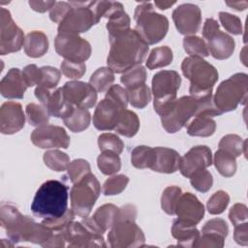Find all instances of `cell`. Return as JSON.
<instances>
[{"instance_id": "cell-1", "label": "cell", "mask_w": 248, "mask_h": 248, "mask_svg": "<svg viewBox=\"0 0 248 248\" xmlns=\"http://www.w3.org/2000/svg\"><path fill=\"white\" fill-rule=\"evenodd\" d=\"M110 48L107 58L108 67L113 73H125L129 69L140 65L148 52L146 45L135 29L108 37Z\"/></svg>"}, {"instance_id": "cell-2", "label": "cell", "mask_w": 248, "mask_h": 248, "mask_svg": "<svg viewBox=\"0 0 248 248\" xmlns=\"http://www.w3.org/2000/svg\"><path fill=\"white\" fill-rule=\"evenodd\" d=\"M213 103V95L204 97L182 96L177 99L170 112L161 116L163 128L170 134H173L186 126L192 117L206 115L209 117L220 115Z\"/></svg>"}, {"instance_id": "cell-3", "label": "cell", "mask_w": 248, "mask_h": 248, "mask_svg": "<svg viewBox=\"0 0 248 248\" xmlns=\"http://www.w3.org/2000/svg\"><path fill=\"white\" fill-rule=\"evenodd\" d=\"M68 187L59 180H46L37 190L31 210L43 219L57 218L68 210Z\"/></svg>"}, {"instance_id": "cell-4", "label": "cell", "mask_w": 248, "mask_h": 248, "mask_svg": "<svg viewBox=\"0 0 248 248\" xmlns=\"http://www.w3.org/2000/svg\"><path fill=\"white\" fill-rule=\"evenodd\" d=\"M182 74L190 80L189 92L194 97H204L212 94V88L218 80L216 68L202 57L189 56L181 64Z\"/></svg>"}, {"instance_id": "cell-5", "label": "cell", "mask_w": 248, "mask_h": 248, "mask_svg": "<svg viewBox=\"0 0 248 248\" xmlns=\"http://www.w3.org/2000/svg\"><path fill=\"white\" fill-rule=\"evenodd\" d=\"M135 31L146 45H155L162 41L169 30L168 18L154 11V4L140 3L135 10Z\"/></svg>"}, {"instance_id": "cell-6", "label": "cell", "mask_w": 248, "mask_h": 248, "mask_svg": "<svg viewBox=\"0 0 248 248\" xmlns=\"http://www.w3.org/2000/svg\"><path fill=\"white\" fill-rule=\"evenodd\" d=\"M247 97L248 76L244 73H236L219 84L213 96V103L222 114L234 110L239 104L245 105Z\"/></svg>"}, {"instance_id": "cell-7", "label": "cell", "mask_w": 248, "mask_h": 248, "mask_svg": "<svg viewBox=\"0 0 248 248\" xmlns=\"http://www.w3.org/2000/svg\"><path fill=\"white\" fill-rule=\"evenodd\" d=\"M181 84V78L175 71H160L153 76L152 93L153 107L160 116L170 112L177 98L176 93Z\"/></svg>"}, {"instance_id": "cell-8", "label": "cell", "mask_w": 248, "mask_h": 248, "mask_svg": "<svg viewBox=\"0 0 248 248\" xmlns=\"http://www.w3.org/2000/svg\"><path fill=\"white\" fill-rule=\"evenodd\" d=\"M100 192V183L91 172L75 183L70 192L71 208L74 213L82 218L88 217Z\"/></svg>"}, {"instance_id": "cell-9", "label": "cell", "mask_w": 248, "mask_h": 248, "mask_svg": "<svg viewBox=\"0 0 248 248\" xmlns=\"http://www.w3.org/2000/svg\"><path fill=\"white\" fill-rule=\"evenodd\" d=\"M73 9L59 23L58 33L79 34L88 31L99 21L91 7V2H70Z\"/></svg>"}, {"instance_id": "cell-10", "label": "cell", "mask_w": 248, "mask_h": 248, "mask_svg": "<svg viewBox=\"0 0 248 248\" xmlns=\"http://www.w3.org/2000/svg\"><path fill=\"white\" fill-rule=\"evenodd\" d=\"M108 241L112 248L143 247L145 236L135 221L119 220L109 229Z\"/></svg>"}, {"instance_id": "cell-11", "label": "cell", "mask_w": 248, "mask_h": 248, "mask_svg": "<svg viewBox=\"0 0 248 248\" xmlns=\"http://www.w3.org/2000/svg\"><path fill=\"white\" fill-rule=\"evenodd\" d=\"M202 37L207 41L209 53L218 60H225L232 56L235 43L232 37L219 28V23L214 18H207L202 27Z\"/></svg>"}, {"instance_id": "cell-12", "label": "cell", "mask_w": 248, "mask_h": 248, "mask_svg": "<svg viewBox=\"0 0 248 248\" xmlns=\"http://www.w3.org/2000/svg\"><path fill=\"white\" fill-rule=\"evenodd\" d=\"M54 47L65 60L74 62L84 63L92 52L89 42L78 34L58 33L54 41Z\"/></svg>"}, {"instance_id": "cell-13", "label": "cell", "mask_w": 248, "mask_h": 248, "mask_svg": "<svg viewBox=\"0 0 248 248\" xmlns=\"http://www.w3.org/2000/svg\"><path fill=\"white\" fill-rule=\"evenodd\" d=\"M24 34L15 23L11 13L5 8L0 9V54L6 55L19 51L24 45Z\"/></svg>"}, {"instance_id": "cell-14", "label": "cell", "mask_w": 248, "mask_h": 248, "mask_svg": "<svg viewBox=\"0 0 248 248\" xmlns=\"http://www.w3.org/2000/svg\"><path fill=\"white\" fill-rule=\"evenodd\" d=\"M34 145L43 149L68 148L70 137L64 128L55 125L37 127L30 136Z\"/></svg>"}, {"instance_id": "cell-15", "label": "cell", "mask_w": 248, "mask_h": 248, "mask_svg": "<svg viewBox=\"0 0 248 248\" xmlns=\"http://www.w3.org/2000/svg\"><path fill=\"white\" fill-rule=\"evenodd\" d=\"M172 20L180 34L194 36L201 27L202 11L195 4L185 3L174 9Z\"/></svg>"}, {"instance_id": "cell-16", "label": "cell", "mask_w": 248, "mask_h": 248, "mask_svg": "<svg viewBox=\"0 0 248 248\" xmlns=\"http://www.w3.org/2000/svg\"><path fill=\"white\" fill-rule=\"evenodd\" d=\"M68 247H107L102 233L85 227L81 222H72L64 231Z\"/></svg>"}, {"instance_id": "cell-17", "label": "cell", "mask_w": 248, "mask_h": 248, "mask_svg": "<svg viewBox=\"0 0 248 248\" xmlns=\"http://www.w3.org/2000/svg\"><path fill=\"white\" fill-rule=\"evenodd\" d=\"M65 99L71 105L81 108H90L97 102V91L89 84L79 80H70L63 87Z\"/></svg>"}, {"instance_id": "cell-18", "label": "cell", "mask_w": 248, "mask_h": 248, "mask_svg": "<svg viewBox=\"0 0 248 248\" xmlns=\"http://www.w3.org/2000/svg\"><path fill=\"white\" fill-rule=\"evenodd\" d=\"M212 164V154L206 145H197L192 147L180 159L179 170L181 174L190 178L195 172L204 170Z\"/></svg>"}, {"instance_id": "cell-19", "label": "cell", "mask_w": 248, "mask_h": 248, "mask_svg": "<svg viewBox=\"0 0 248 248\" xmlns=\"http://www.w3.org/2000/svg\"><path fill=\"white\" fill-rule=\"evenodd\" d=\"M124 108L122 106L105 97L96 107L93 114V125L100 131L114 130L117 119Z\"/></svg>"}, {"instance_id": "cell-20", "label": "cell", "mask_w": 248, "mask_h": 248, "mask_svg": "<svg viewBox=\"0 0 248 248\" xmlns=\"http://www.w3.org/2000/svg\"><path fill=\"white\" fill-rule=\"evenodd\" d=\"M174 214L177 219L196 226L203 218L204 206L194 194L182 193L176 202Z\"/></svg>"}, {"instance_id": "cell-21", "label": "cell", "mask_w": 248, "mask_h": 248, "mask_svg": "<svg viewBox=\"0 0 248 248\" xmlns=\"http://www.w3.org/2000/svg\"><path fill=\"white\" fill-rule=\"evenodd\" d=\"M25 114L22 107L16 102H5L0 108V132L13 135L24 127Z\"/></svg>"}, {"instance_id": "cell-22", "label": "cell", "mask_w": 248, "mask_h": 248, "mask_svg": "<svg viewBox=\"0 0 248 248\" xmlns=\"http://www.w3.org/2000/svg\"><path fill=\"white\" fill-rule=\"evenodd\" d=\"M118 207L112 203H106L98 207L91 218L85 217L81 223L93 232L104 234L116 221Z\"/></svg>"}, {"instance_id": "cell-23", "label": "cell", "mask_w": 248, "mask_h": 248, "mask_svg": "<svg viewBox=\"0 0 248 248\" xmlns=\"http://www.w3.org/2000/svg\"><path fill=\"white\" fill-rule=\"evenodd\" d=\"M27 87L22 71L18 68H12L0 82V93L7 99H22Z\"/></svg>"}, {"instance_id": "cell-24", "label": "cell", "mask_w": 248, "mask_h": 248, "mask_svg": "<svg viewBox=\"0 0 248 248\" xmlns=\"http://www.w3.org/2000/svg\"><path fill=\"white\" fill-rule=\"evenodd\" d=\"M155 159L151 170L161 173H173L179 169L180 155L177 151L168 147H154Z\"/></svg>"}, {"instance_id": "cell-25", "label": "cell", "mask_w": 248, "mask_h": 248, "mask_svg": "<svg viewBox=\"0 0 248 248\" xmlns=\"http://www.w3.org/2000/svg\"><path fill=\"white\" fill-rule=\"evenodd\" d=\"M171 234L177 240L178 246L182 247H193L200 236V232L195 225L179 219L174 220L171 226Z\"/></svg>"}, {"instance_id": "cell-26", "label": "cell", "mask_w": 248, "mask_h": 248, "mask_svg": "<svg viewBox=\"0 0 248 248\" xmlns=\"http://www.w3.org/2000/svg\"><path fill=\"white\" fill-rule=\"evenodd\" d=\"M23 47L27 56L42 57L48 50V39L42 31H32L26 35Z\"/></svg>"}, {"instance_id": "cell-27", "label": "cell", "mask_w": 248, "mask_h": 248, "mask_svg": "<svg viewBox=\"0 0 248 248\" xmlns=\"http://www.w3.org/2000/svg\"><path fill=\"white\" fill-rule=\"evenodd\" d=\"M90 112L86 108H81L78 107H74L63 117L66 127L74 133H80L87 129L90 124Z\"/></svg>"}, {"instance_id": "cell-28", "label": "cell", "mask_w": 248, "mask_h": 248, "mask_svg": "<svg viewBox=\"0 0 248 248\" xmlns=\"http://www.w3.org/2000/svg\"><path fill=\"white\" fill-rule=\"evenodd\" d=\"M140 119L138 115L129 109H123L117 119L114 131L126 138L134 137L140 129Z\"/></svg>"}, {"instance_id": "cell-29", "label": "cell", "mask_w": 248, "mask_h": 248, "mask_svg": "<svg viewBox=\"0 0 248 248\" xmlns=\"http://www.w3.org/2000/svg\"><path fill=\"white\" fill-rule=\"evenodd\" d=\"M216 130V122L206 115L195 116L187 124V133L192 137H210Z\"/></svg>"}, {"instance_id": "cell-30", "label": "cell", "mask_w": 248, "mask_h": 248, "mask_svg": "<svg viewBox=\"0 0 248 248\" xmlns=\"http://www.w3.org/2000/svg\"><path fill=\"white\" fill-rule=\"evenodd\" d=\"M45 107L47 108L50 115L63 118L75 106L68 103L64 97L62 87H59L51 93Z\"/></svg>"}, {"instance_id": "cell-31", "label": "cell", "mask_w": 248, "mask_h": 248, "mask_svg": "<svg viewBox=\"0 0 248 248\" xmlns=\"http://www.w3.org/2000/svg\"><path fill=\"white\" fill-rule=\"evenodd\" d=\"M23 216L19 210L11 204H2L0 208L1 227L6 231L7 235L14 232L19 225Z\"/></svg>"}, {"instance_id": "cell-32", "label": "cell", "mask_w": 248, "mask_h": 248, "mask_svg": "<svg viewBox=\"0 0 248 248\" xmlns=\"http://www.w3.org/2000/svg\"><path fill=\"white\" fill-rule=\"evenodd\" d=\"M214 166L224 177H232L236 171L235 157L222 149H218L214 155Z\"/></svg>"}, {"instance_id": "cell-33", "label": "cell", "mask_w": 248, "mask_h": 248, "mask_svg": "<svg viewBox=\"0 0 248 248\" xmlns=\"http://www.w3.org/2000/svg\"><path fill=\"white\" fill-rule=\"evenodd\" d=\"M114 81V73L108 67L97 69L90 77L89 84L97 92H107Z\"/></svg>"}, {"instance_id": "cell-34", "label": "cell", "mask_w": 248, "mask_h": 248, "mask_svg": "<svg viewBox=\"0 0 248 248\" xmlns=\"http://www.w3.org/2000/svg\"><path fill=\"white\" fill-rule=\"evenodd\" d=\"M172 59L173 54L170 47H169L168 46H158L151 50L146 60V67L149 70L166 67L172 62Z\"/></svg>"}, {"instance_id": "cell-35", "label": "cell", "mask_w": 248, "mask_h": 248, "mask_svg": "<svg viewBox=\"0 0 248 248\" xmlns=\"http://www.w3.org/2000/svg\"><path fill=\"white\" fill-rule=\"evenodd\" d=\"M155 159L154 148L147 145H139L131 153V163L137 169L151 168Z\"/></svg>"}, {"instance_id": "cell-36", "label": "cell", "mask_w": 248, "mask_h": 248, "mask_svg": "<svg viewBox=\"0 0 248 248\" xmlns=\"http://www.w3.org/2000/svg\"><path fill=\"white\" fill-rule=\"evenodd\" d=\"M246 145L247 140H242L241 137L234 134L226 135L219 141V149L232 154L235 158L241 154L246 156Z\"/></svg>"}, {"instance_id": "cell-37", "label": "cell", "mask_w": 248, "mask_h": 248, "mask_svg": "<svg viewBox=\"0 0 248 248\" xmlns=\"http://www.w3.org/2000/svg\"><path fill=\"white\" fill-rule=\"evenodd\" d=\"M97 166L105 175H111L121 169V160L118 154L112 151H102L97 158Z\"/></svg>"}, {"instance_id": "cell-38", "label": "cell", "mask_w": 248, "mask_h": 248, "mask_svg": "<svg viewBox=\"0 0 248 248\" xmlns=\"http://www.w3.org/2000/svg\"><path fill=\"white\" fill-rule=\"evenodd\" d=\"M43 160L45 165L54 171L66 170L71 163L70 157L58 149H49L46 151Z\"/></svg>"}, {"instance_id": "cell-39", "label": "cell", "mask_w": 248, "mask_h": 248, "mask_svg": "<svg viewBox=\"0 0 248 248\" xmlns=\"http://www.w3.org/2000/svg\"><path fill=\"white\" fill-rule=\"evenodd\" d=\"M107 23V30L108 37L120 34L130 29V17L123 9L114 12L108 18Z\"/></svg>"}, {"instance_id": "cell-40", "label": "cell", "mask_w": 248, "mask_h": 248, "mask_svg": "<svg viewBox=\"0 0 248 248\" xmlns=\"http://www.w3.org/2000/svg\"><path fill=\"white\" fill-rule=\"evenodd\" d=\"M25 113L27 121L30 125L35 127H41L44 125H47L49 121L50 113L47 108L41 105L30 103L25 108Z\"/></svg>"}, {"instance_id": "cell-41", "label": "cell", "mask_w": 248, "mask_h": 248, "mask_svg": "<svg viewBox=\"0 0 248 248\" xmlns=\"http://www.w3.org/2000/svg\"><path fill=\"white\" fill-rule=\"evenodd\" d=\"M126 90L128 94V101L134 108H143L151 101V91L146 83Z\"/></svg>"}, {"instance_id": "cell-42", "label": "cell", "mask_w": 248, "mask_h": 248, "mask_svg": "<svg viewBox=\"0 0 248 248\" xmlns=\"http://www.w3.org/2000/svg\"><path fill=\"white\" fill-rule=\"evenodd\" d=\"M183 47L190 56L202 58L209 55L206 42L198 36H186L183 39Z\"/></svg>"}, {"instance_id": "cell-43", "label": "cell", "mask_w": 248, "mask_h": 248, "mask_svg": "<svg viewBox=\"0 0 248 248\" xmlns=\"http://www.w3.org/2000/svg\"><path fill=\"white\" fill-rule=\"evenodd\" d=\"M147 73L145 68L141 65H138L123 73L120 78V81L126 89H129L145 83Z\"/></svg>"}, {"instance_id": "cell-44", "label": "cell", "mask_w": 248, "mask_h": 248, "mask_svg": "<svg viewBox=\"0 0 248 248\" xmlns=\"http://www.w3.org/2000/svg\"><path fill=\"white\" fill-rule=\"evenodd\" d=\"M182 191L178 186H169L167 187L161 196V207L169 215L174 214V208L176 202L181 196Z\"/></svg>"}, {"instance_id": "cell-45", "label": "cell", "mask_w": 248, "mask_h": 248, "mask_svg": "<svg viewBox=\"0 0 248 248\" xmlns=\"http://www.w3.org/2000/svg\"><path fill=\"white\" fill-rule=\"evenodd\" d=\"M98 146L100 151H112L119 155L124 149V142L115 134L104 133L98 137Z\"/></svg>"}, {"instance_id": "cell-46", "label": "cell", "mask_w": 248, "mask_h": 248, "mask_svg": "<svg viewBox=\"0 0 248 248\" xmlns=\"http://www.w3.org/2000/svg\"><path fill=\"white\" fill-rule=\"evenodd\" d=\"M129 183L128 176L117 174L108 178L102 187V193L105 196H114L122 193Z\"/></svg>"}, {"instance_id": "cell-47", "label": "cell", "mask_w": 248, "mask_h": 248, "mask_svg": "<svg viewBox=\"0 0 248 248\" xmlns=\"http://www.w3.org/2000/svg\"><path fill=\"white\" fill-rule=\"evenodd\" d=\"M90 170V165L84 159H76L72 161L67 169L68 177L73 184L78 182L84 176L89 174L91 172Z\"/></svg>"}, {"instance_id": "cell-48", "label": "cell", "mask_w": 248, "mask_h": 248, "mask_svg": "<svg viewBox=\"0 0 248 248\" xmlns=\"http://www.w3.org/2000/svg\"><path fill=\"white\" fill-rule=\"evenodd\" d=\"M230 202V196L227 192L219 190L215 192L207 201V210L212 215H218L225 211Z\"/></svg>"}, {"instance_id": "cell-49", "label": "cell", "mask_w": 248, "mask_h": 248, "mask_svg": "<svg viewBox=\"0 0 248 248\" xmlns=\"http://www.w3.org/2000/svg\"><path fill=\"white\" fill-rule=\"evenodd\" d=\"M190 183L194 189L199 192L206 193L209 191L213 184V177L211 172L206 169L198 170L190 177Z\"/></svg>"}, {"instance_id": "cell-50", "label": "cell", "mask_w": 248, "mask_h": 248, "mask_svg": "<svg viewBox=\"0 0 248 248\" xmlns=\"http://www.w3.org/2000/svg\"><path fill=\"white\" fill-rule=\"evenodd\" d=\"M75 213L71 209H68L65 214L60 217L52 218V219H43L42 224H44L46 228H48L52 232H64L67 227L74 221Z\"/></svg>"}, {"instance_id": "cell-51", "label": "cell", "mask_w": 248, "mask_h": 248, "mask_svg": "<svg viewBox=\"0 0 248 248\" xmlns=\"http://www.w3.org/2000/svg\"><path fill=\"white\" fill-rule=\"evenodd\" d=\"M61 78V72L51 66H44L41 68V81L40 86L53 90Z\"/></svg>"}, {"instance_id": "cell-52", "label": "cell", "mask_w": 248, "mask_h": 248, "mask_svg": "<svg viewBox=\"0 0 248 248\" xmlns=\"http://www.w3.org/2000/svg\"><path fill=\"white\" fill-rule=\"evenodd\" d=\"M60 69L66 78L76 80L85 74L86 65L83 62H74L64 59L60 65Z\"/></svg>"}, {"instance_id": "cell-53", "label": "cell", "mask_w": 248, "mask_h": 248, "mask_svg": "<svg viewBox=\"0 0 248 248\" xmlns=\"http://www.w3.org/2000/svg\"><path fill=\"white\" fill-rule=\"evenodd\" d=\"M219 20L222 26L231 34L240 35L242 34V23L238 16L227 12L219 13Z\"/></svg>"}, {"instance_id": "cell-54", "label": "cell", "mask_w": 248, "mask_h": 248, "mask_svg": "<svg viewBox=\"0 0 248 248\" xmlns=\"http://www.w3.org/2000/svg\"><path fill=\"white\" fill-rule=\"evenodd\" d=\"M215 233L218 234L224 238L227 237L229 232V228L225 220L221 218H214L209 221H207L204 226L202 229V233Z\"/></svg>"}, {"instance_id": "cell-55", "label": "cell", "mask_w": 248, "mask_h": 248, "mask_svg": "<svg viewBox=\"0 0 248 248\" xmlns=\"http://www.w3.org/2000/svg\"><path fill=\"white\" fill-rule=\"evenodd\" d=\"M225 238L215 234V233H202L196 240L193 247H213V248H222L224 246Z\"/></svg>"}, {"instance_id": "cell-56", "label": "cell", "mask_w": 248, "mask_h": 248, "mask_svg": "<svg viewBox=\"0 0 248 248\" xmlns=\"http://www.w3.org/2000/svg\"><path fill=\"white\" fill-rule=\"evenodd\" d=\"M107 98L111 99L112 101L116 102L120 106H122L124 108H127L128 106V94L127 90L121 87L118 84H113L109 87V89L107 91L106 96Z\"/></svg>"}, {"instance_id": "cell-57", "label": "cell", "mask_w": 248, "mask_h": 248, "mask_svg": "<svg viewBox=\"0 0 248 248\" xmlns=\"http://www.w3.org/2000/svg\"><path fill=\"white\" fill-rule=\"evenodd\" d=\"M72 9L73 6L68 2H56L49 12V18L55 23H61Z\"/></svg>"}, {"instance_id": "cell-58", "label": "cell", "mask_w": 248, "mask_h": 248, "mask_svg": "<svg viewBox=\"0 0 248 248\" xmlns=\"http://www.w3.org/2000/svg\"><path fill=\"white\" fill-rule=\"evenodd\" d=\"M22 77L28 87L39 85L41 81V68L35 64L27 65L22 70Z\"/></svg>"}, {"instance_id": "cell-59", "label": "cell", "mask_w": 248, "mask_h": 248, "mask_svg": "<svg viewBox=\"0 0 248 248\" xmlns=\"http://www.w3.org/2000/svg\"><path fill=\"white\" fill-rule=\"evenodd\" d=\"M247 217H248V209L245 204L235 203L231 207L229 212V219L233 226L246 222Z\"/></svg>"}, {"instance_id": "cell-60", "label": "cell", "mask_w": 248, "mask_h": 248, "mask_svg": "<svg viewBox=\"0 0 248 248\" xmlns=\"http://www.w3.org/2000/svg\"><path fill=\"white\" fill-rule=\"evenodd\" d=\"M233 238L239 245H248V224L246 222L234 226Z\"/></svg>"}, {"instance_id": "cell-61", "label": "cell", "mask_w": 248, "mask_h": 248, "mask_svg": "<svg viewBox=\"0 0 248 248\" xmlns=\"http://www.w3.org/2000/svg\"><path fill=\"white\" fill-rule=\"evenodd\" d=\"M66 236L64 232H53L49 239L44 243L43 247H64L66 245Z\"/></svg>"}, {"instance_id": "cell-62", "label": "cell", "mask_w": 248, "mask_h": 248, "mask_svg": "<svg viewBox=\"0 0 248 248\" xmlns=\"http://www.w3.org/2000/svg\"><path fill=\"white\" fill-rule=\"evenodd\" d=\"M56 1H35L31 0L29 1V6L32 10L38 12V13H45L48 10H51V8L55 5Z\"/></svg>"}, {"instance_id": "cell-63", "label": "cell", "mask_w": 248, "mask_h": 248, "mask_svg": "<svg viewBox=\"0 0 248 248\" xmlns=\"http://www.w3.org/2000/svg\"><path fill=\"white\" fill-rule=\"evenodd\" d=\"M226 5L236 11H243L248 7L247 1H226Z\"/></svg>"}, {"instance_id": "cell-64", "label": "cell", "mask_w": 248, "mask_h": 248, "mask_svg": "<svg viewBox=\"0 0 248 248\" xmlns=\"http://www.w3.org/2000/svg\"><path fill=\"white\" fill-rule=\"evenodd\" d=\"M175 3V1H155L154 5L160 10H167L173 6Z\"/></svg>"}]
</instances>
